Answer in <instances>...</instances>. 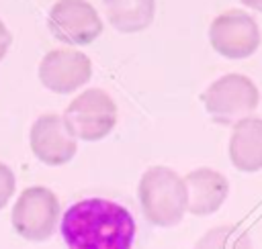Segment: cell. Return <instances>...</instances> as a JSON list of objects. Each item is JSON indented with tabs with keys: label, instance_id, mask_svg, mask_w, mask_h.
I'll return each instance as SVG.
<instances>
[{
	"label": "cell",
	"instance_id": "cell-1",
	"mask_svg": "<svg viewBox=\"0 0 262 249\" xmlns=\"http://www.w3.org/2000/svg\"><path fill=\"white\" fill-rule=\"evenodd\" d=\"M59 231L68 249H131L135 220L113 200L84 198L63 212Z\"/></svg>",
	"mask_w": 262,
	"mask_h": 249
},
{
	"label": "cell",
	"instance_id": "cell-2",
	"mask_svg": "<svg viewBox=\"0 0 262 249\" xmlns=\"http://www.w3.org/2000/svg\"><path fill=\"white\" fill-rule=\"evenodd\" d=\"M137 196L143 216L156 227H174L186 212L184 180L166 165H154L143 171Z\"/></svg>",
	"mask_w": 262,
	"mask_h": 249
},
{
	"label": "cell",
	"instance_id": "cell-3",
	"mask_svg": "<svg viewBox=\"0 0 262 249\" xmlns=\"http://www.w3.org/2000/svg\"><path fill=\"white\" fill-rule=\"evenodd\" d=\"M61 118L76 139L100 141L117 124V106L104 90L90 88L66 106Z\"/></svg>",
	"mask_w": 262,
	"mask_h": 249
},
{
	"label": "cell",
	"instance_id": "cell-4",
	"mask_svg": "<svg viewBox=\"0 0 262 249\" xmlns=\"http://www.w3.org/2000/svg\"><path fill=\"white\" fill-rule=\"evenodd\" d=\"M256 84L242 73H225L201 96L205 110L219 124H235L258 106Z\"/></svg>",
	"mask_w": 262,
	"mask_h": 249
},
{
	"label": "cell",
	"instance_id": "cell-5",
	"mask_svg": "<svg viewBox=\"0 0 262 249\" xmlns=\"http://www.w3.org/2000/svg\"><path fill=\"white\" fill-rule=\"evenodd\" d=\"M14 231L33 243L47 241L59 220V200L45 186H31L20 192L10 214Z\"/></svg>",
	"mask_w": 262,
	"mask_h": 249
},
{
	"label": "cell",
	"instance_id": "cell-6",
	"mask_svg": "<svg viewBox=\"0 0 262 249\" xmlns=\"http://www.w3.org/2000/svg\"><path fill=\"white\" fill-rule=\"evenodd\" d=\"M209 41L221 57L244 59L258 49L260 29L246 10L231 8L215 16L209 27Z\"/></svg>",
	"mask_w": 262,
	"mask_h": 249
},
{
	"label": "cell",
	"instance_id": "cell-7",
	"mask_svg": "<svg viewBox=\"0 0 262 249\" xmlns=\"http://www.w3.org/2000/svg\"><path fill=\"white\" fill-rule=\"evenodd\" d=\"M51 35L68 45H88L102 33L96 8L86 0H57L47 16Z\"/></svg>",
	"mask_w": 262,
	"mask_h": 249
},
{
	"label": "cell",
	"instance_id": "cell-8",
	"mask_svg": "<svg viewBox=\"0 0 262 249\" xmlns=\"http://www.w3.org/2000/svg\"><path fill=\"white\" fill-rule=\"evenodd\" d=\"M92 76L88 55L76 49H53L39 63L41 84L55 94H70L82 88Z\"/></svg>",
	"mask_w": 262,
	"mask_h": 249
},
{
	"label": "cell",
	"instance_id": "cell-9",
	"mask_svg": "<svg viewBox=\"0 0 262 249\" xmlns=\"http://www.w3.org/2000/svg\"><path fill=\"white\" fill-rule=\"evenodd\" d=\"M29 145L33 155L45 165L68 163L78 149V139L68 131L59 114H43L31 127Z\"/></svg>",
	"mask_w": 262,
	"mask_h": 249
},
{
	"label": "cell",
	"instance_id": "cell-10",
	"mask_svg": "<svg viewBox=\"0 0 262 249\" xmlns=\"http://www.w3.org/2000/svg\"><path fill=\"white\" fill-rule=\"evenodd\" d=\"M182 180L186 186V210L194 216L217 212L229 194L227 178L211 167H196Z\"/></svg>",
	"mask_w": 262,
	"mask_h": 249
},
{
	"label": "cell",
	"instance_id": "cell-11",
	"mask_svg": "<svg viewBox=\"0 0 262 249\" xmlns=\"http://www.w3.org/2000/svg\"><path fill=\"white\" fill-rule=\"evenodd\" d=\"M229 159L239 171L250 173L262 169V118L246 116L233 124Z\"/></svg>",
	"mask_w": 262,
	"mask_h": 249
},
{
	"label": "cell",
	"instance_id": "cell-12",
	"mask_svg": "<svg viewBox=\"0 0 262 249\" xmlns=\"http://www.w3.org/2000/svg\"><path fill=\"white\" fill-rule=\"evenodd\" d=\"M108 22L121 33H139L154 20L156 0H102Z\"/></svg>",
	"mask_w": 262,
	"mask_h": 249
},
{
	"label": "cell",
	"instance_id": "cell-13",
	"mask_svg": "<svg viewBox=\"0 0 262 249\" xmlns=\"http://www.w3.org/2000/svg\"><path fill=\"white\" fill-rule=\"evenodd\" d=\"M192 249H252L250 235L237 225H219L209 229Z\"/></svg>",
	"mask_w": 262,
	"mask_h": 249
},
{
	"label": "cell",
	"instance_id": "cell-14",
	"mask_svg": "<svg viewBox=\"0 0 262 249\" xmlns=\"http://www.w3.org/2000/svg\"><path fill=\"white\" fill-rule=\"evenodd\" d=\"M14 188H16V180H14V173L12 169L0 161V210L8 204V200L12 198L14 194Z\"/></svg>",
	"mask_w": 262,
	"mask_h": 249
},
{
	"label": "cell",
	"instance_id": "cell-15",
	"mask_svg": "<svg viewBox=\"0 0 262 249\" xmlns=\"http://www.w3.org/2000/svg\"><path fill=\"white\" fill-rule=\"evenodd\" d=\"M10 41H12V35H10V31L6 29V24L0 20V61L4 59V55H6L8 47H10Z\"/></svg>",
	"mask_w": 262,
	"mask_h": 249
},
{
	"label": "cell",
	"instance_id": "cell-16",
	"mask_svg": "<svg viewBox=\"0 0 262 249\" xmlns=\"http://www.w3.org/2000/svg\"><path fill=\"white\" fill-rule=\"evenodd\" d=\"M242 4L248 6V8H254L258 12H262V0H242Z\"/></svg>",
	"mask_w": 262,
	"mask_h": 249
}]
</instances>
